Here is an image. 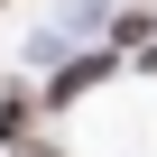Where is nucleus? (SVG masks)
<instances>
[{
	"label": "nucleus",
	"instance_id": "f257e3e1",
	"mask_svg": "<svg viewBox=\"0 0 157 157\" xmlns=\"http://www.w3.org/2000/svg\"><path fill=\"white\" fill-rule=\"evenodd\" d=\"M148 65H157V46H148Z\"/></svg>",
	"mask_w": 157,
	"mask_h": 157
}]
</instances>
